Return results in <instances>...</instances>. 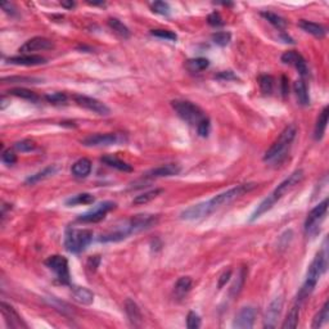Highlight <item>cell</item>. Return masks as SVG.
I'll use <instances>...</instances> for the list:
<instances>
[{
    "label": "cell",
    "instance_id": "cell-11",
    "mask_svg": "<svg viewBox=\"0 0 329 329\" xmlns=\"http://www.w3.org/2000/svg\"><path fill=\"white\" fill-rule=\"evenodd\" d=\"M121 142V136L116 132H105V134H93L86 136L81 140L82 146L85 147H108L112 144H117Z\"/></svg>",
    "mask_w": 329,
    "mask_h": 329
},
{
    "label": "cell",
    "instance_id": "cell-45",
    "mask_svg": "<svg viewBox=\"0 0 329 329\" xmlns=\"http://www.w3.org/2000/svg\"><path fill=\"white\" fill-rule=\"evenodd\" d=\"M151 34H152L153 36H156V38L165 39V40L170 41H175L177 39V34L170 30H152L151 31Z\"/></svg>",
    "mask_w": 329,
    "mask_h": 329
},
{
    "label": "cell",
    "instance_id": "cell-1",
    "mask_svg": "<svg viewBox=\"0 0 329 329\" xmlns=\"http://www.w3.org/2000/svg\"><path fill=\"white\" fill-rule=\"evenodd\" d=\"M327 266H328V251H327V241H326L324 242V245H323V248L316 253L315 258L312 260L311 265L309 266L305 283L302 284L301 289L299 291V295H297V301L299 302L305 301V300L311 295V292L314 291V288H315L316 283H318V280L320 279V277L326 273Z\"/></svg>",
    "mask_w": 329,
    "mask_h": 329
},
{
    "label": "cell",
    "instance_id": "cell-13",
    "mask_svg": "<svg viewBox=\"0 0 329 329\" xmlns=\"http://www.w3.org/2000/svg\"><path fill=\"white\" fill-rule=\"evenodd\" d=\"M283 300L282 296L275 297L270 304H269L266 312H265V319H264V327L265 328H275L278 324V320L280 318L283 309Z\"/></svg>",
    "mask_w": 329,
    "mask_h": 329
},
{
    "label": "cell",
    "instance_id": "cell-39",
    "mask_svg": "<svg viewBox=\"0 0 329 329\" xmlns=\"http://www.w3.org/2000/svg\"><path fill=\"white\" fill-rule=\"evenodd\" d=\"M40 81L41 78L30 77V76H9V77L1 78L3 84H38Z\"/></svg>",
    "mask_w": 329,
    "mask_h": 329
},
{
    "label": "cell",
    "instance_id": "cell-50",
    "mask_svg": "<svg viewBox=\"0 0 329 329\" xmlns=\"http://www.w3.org/2000/svg\"><path fill=\"white\" fill-rule=\"evenodd\" d=\"M1 160H3L4 163H7V165H14V163L17 162V156H16V153L13 151L7 150L4 151L3 154H1Z\"/></svg>",
    "mask_w": 329,
    "mask_h": 329
},
{
    "label": "cell",
    "instance_id": "cell-33",
    "mask_svg": "<svg viewBox=\"0 0 329 329\" xmlns=\"http://www.w3.org/2000/svg\"><path fill=\"white\" fill-rule=\"evenodd\" d=\"M108 26L111 27V30H112L115 34L119 35L120 38L123 39L130 38V30L127 28V26H125V25H124L120 20H117V18H109Z\"/></svg>",
    "mask_w": 329,
    "mask_h": 329
},
{
    "label": "cell",
    "instance_id": "cell-17",
    "mask_svg": "<svg viewBox=\"0 0 329 329\" xmlns=\"http://www.w3.org/2000/svg\"><path fill=\"white\" fill-rule=\"evenodd\" d=\"M280 59H282V62L284 65H291L293 66V67H296V70L300 72V75H301L302 77L309 74V68H307V63H306L305 58L302 57L299 51H285Z\"/></svg>",
    "mask_w": 329,
    "mask_h": 329
},
{
    "label": "cell",
    "instance_id": "cell-43",
    "mask_svg": "<svg viewBox=\"0 0 329 329\" xmlns=\"http://www.w3.org/2000/svg\"><path fill=\"white\" fill-rule=\"evenodd\" d=\"M14 150H17L18 152H22V153L31 152V151L36 150V143L31 139H24L14 144Z\"/></svg>",
    "mask_w": 329,
    "mask_h": 329
},
{
    "label": "cell",
    "instance_id": "cell-10",
    "mask_svg": "<svg viewBox=\"0 0 329 329\" xmlns=\"http://www.w3.org/2000/svg\"><path fill=\"white\" fill-rule=\"evenodd\" d=\"M158 217L154 216V215H135L132 216L131 219L126 220V227H127V230H129L130 235L136 234L139 231L146 230V229H150L151 227L156 224Z\"/></svg>",
    "mask_w": 329,
    "mask_h": 329
},
{
    "label": "cell",
    "instance_id": "cell-16",
    "mask_svg": "<svg viewBox=\"0 0 329 329\" xmlns=\"http://www.w3.org/2000/svg\"><path fill=\"white\" fill-rule=\"evenodd\" d=\"M54 48L53 41L49 40L43 36H36L30 40H27L22 47L20 48V51L22 54H31L32 51H51Z\"/></svg>",
    "mask_w": 329,
    "mask_h": 329
},
{
    "label": "cell",
    "instance_id": "cell-21",
    "mask_svg": "<svg viewBox=\"0 0 329 329\" xmlns=\"http://www.w3.org/2000/svg\"><path fill=\"white\" fill-rule=\"evenodd\" d=\"M125 312L130 323L134 327H140L143 323V315L140 311L139 306L136 305V302L132 301L131 299H127L125 301Z\"/></svg>",
    "mask_w": 329,
    "mask_h": 329
},
{
    "label": "cell",
    "instance_id": "cell-14",
    "mask_svg": "<svg viewBox=\"0 0 329 329\" xmlns=\"http://www.w3.org/2000/svg\"><path fill=\"white\" fill-rule=\"evenodd\" d=\"M254 320H256V309L253 306H245L235 315L233 327L237 329H251Z\"/></svg>",
    "mask_w": 329,
    "mask_h": 329
},
{
    "label": "cell",
    "instance_id": "cell-35",
    "mask_svg": "<svg viewBox=\"0 0 329 329\" xmlns=\"http://www.w3.org/2000/svg\"><path fill=\"white\" fill-rule=\"evenodd\" d=\"M192 284H193V282H192L190 277H181V278H179L177 284H175V295L179 299L184 297L192 289Z\"/></svg>",
    "mask_w": 329,
    "mask_h": 329
},
{
    "label": "cell",
    "instance_id": "cell-12",
    "mask_svg": "<svg viewBox=\"0 0 329 329\" xmlns=\"http://www.w3.org/2000/svg\"><path fill=\"white\" fill-rule=\"evenodd\" d=\"M327 211H328V200H324L310 211L305 221V229L307 233H312L314 230L316 231L318 225L324 219Z\"/></svg>",
    "mask_w": 329,
    "mask_h": 329
},
{
    "label": "cell",
    "instance_id": "cell-22",
    "mask_svg": "<svg viewBox=\"0 0 329 329\" xmlns=\"http://www.w3.org/2000/svg\"><path fill=\"white\" fill-rule=\"evenodd\" d=\"M72 175L77 179H85L92 173V161L89 158H80L72 165Z\"/></svg>",
    "mask_w": 329,
    "mask_h": 329
},
{
    "label": "cell",
    "instance_id": "cell-7",
    "mask_svg": "<svg viewBox=\"0 0 329 329\" xmlns=\"http://www.w3.org/2000/svg\"><path fill=\"white\" fill-rule=\"evenodd\" d=\"M304 177H305V173H304V170H296L293 173L289 175L287 179H284L282 183L279 184L278 187L275 188V190L272 193V196L274 197V200L278 202L280 198H283L285 194L291 192L292 189H295L300 183H301L302 180H304Z\"/></svg>",
    "mask_w": 329,
    "mask_h": 329
},
{
    "label": "cell",
    "instance_id": "cell-18",
    "mask_svg": "<svg viewBox=\"0 0 329 329\" xmlns=\"http://www.w3.org/2000/svg\"><path fill=\"white\" fill-rule=\"evenodd\" d=\"M210 214H212L208 207V203L206 202H201V203L193 204V206L188 207L185 210L180 214V219L181 220H187V221H193L198 220V219H202L204 216H208Z\"/></svg>",
    "mask_w": 329,
    "mask_h": 329
},
{
    "label": "cell",
    "instance_id": "cell-38",
    "mask_svg": "<svg viewBox=\"0 0 329 329\" xmlns=\"http://www.w3.org/2000/svg\"><path fill=\"white\" fill-rule=\"evenodd\" d=\"M261 16L265 18V20L269 21L273 26L279 28V30H283V28H285V26H287V21H285L283 17H280L279 14L264 10V12H261Z\"/></svg>",
    "mask_w": 329,
    "mask_h": 329
},
{
    "label": "cell",
    "instance_id": "cell-28",
    "mask_svg": "<svg viewBox=\"0 0 329 329\" xmlns=\"http://www.w3.org/2000/svg\"><path fill=\"white\" fill-rule=\"evenodd\" d=\"M58 171V167L55 165H51V166L45 167L44 170H41L39 173L34 174V175H31L27 180H26V184H36L40 183L43 180L48 179V177H53L55 173Z\"/></svg>",
    "mask_w": 329,
    "mask_h": 329
},
{
    "label": "cell",
    "instance_id": "cell-53",
    "mask_svg": "<svg viewBox=\"0 0 329 329\" xmlns=\"http://www.w3.org/2000/svg\"><path fill=\"white\" fill-rule=\"evenodd\" d=\"M1 8H3V9L5 10V12H7V13H10V14H14V13H16V10H14L13 4H10V3H3V4H1Z\"/></svg>",
    "mask_w": 329,
    "mask_h": 329
},
{
    "label": "cell",
    "instance_id": "cell-55",
    "mask_svg": "<svg viewBox=\"0 0 329 329\" xmlns=\"http://www.w3.org/2000/svg\"><path fill=\"white\" fill-rule=\"evenodd\" d=\"M61 5L65 8H74L75 7V3L74 1H61Z\"/></svg>",
    "mask_w": 329,
    "mask_h": 329
},
{
    "label": "cell",
    "instance_id": "cell-20",
    "mask_svg": "<svg viewBox=\"0 0 329 329\" xmlns=\"http://www.w3.org/2000/svg\"><path fill=\"white\" fill-rule=\"evenodd\" d=\"M180 173V166L177 163H167V165H162L156 169H152L151 171L146 174V177H175Z\"/></svg>",
    "mask_w": 329,
    "mask_h": 329
},
{
    "label": "cell",
    "instance_id": "cell-4",
    "mask_svg": "<svg viewBox=\"0 0 329 329\" xmlns=\"http://www.w3.org/2000/svg\"><path fill=\"white\" fill-rule=\"evenodd\" d=\"M296 134H297V129H296L295 125L287 126L280 132V135L277 138V140L270 146V148L265 152L264 161H274L278 157L282 156L283 153L287 151V148L291 146V143L295 140Z\"/></svg>",
    "mask_w": 329,
    "mask_h": 329
},
{
    "label": "cell",
    "instance_id": "cell-37",
    "mask_svg": "<svg viewBox=\"0 0 329 329\" xmlns=\"http://www.w3.org/2000/svg\"><path fill=\"white\" fill-rule=\"evenodd\" d=\"M328 319H329V302L327 301L326 304H324V306L322 307V310L316 314L314 320H312L311 328L314 329L320 328V327H323L327 322H328Z\"/></svg>",
    "mask_w": 329,
    "mask_h": 329
},
{
    "label": "cell",
    "instance_id": "cell-27",
    "mask_svg": "<svg viewBox=\"0 0 329 329\" xmlns=\"http://www.w3.org/2000/svg\"><path fill=\"white\" fill-rule=\"evenodd\" d=\"M101 161H102L103 163H105V165H108L109 167L117 169L120 170V171H124V173H131L132 171L131 165H129V163L125 162V161L120 160V158H117L116 156H104L101 158Z\"/></svg>",
    "mask_w": 329,
    "mask_h": 329
},
{
    "label": "cell",
    "instance_id": "cell-19",
    "mask_svg": "<svg viewBox=\"0 0 329 329\" xmlns=\"http://www.w3.org/2000/svg\"><path fill=\"white\" fill-rule=\"evenodd\" d=\"M10 65H16V66H39V65H45L47 63V59L41 55H35V54H21L17 57H10L8 59Z\"/></svg>",
    "mask_w": 329,
    "mask_h": 329
},
{
    "label": "cell",
    "instance_id": "cell-31",
    "mask_svg": "<svg viewBox=\"0 0 329 329\" xmlns=\"http://www.w3.org/2000/svg\"><path fill=\"white\" fill-rule=\"evenodd\" d=\"M247 274H248V269L246 268V266H242V268L239 269V273H238V277H237V279H235L234 284L231 285V288H230L231 297H235V296H238L239 293H241L242 288L245 287L246 279H247Z\"/></svg>",
    "mask_w": 329,
    "mask_h": 329
},
{
    "label": "cell",
    "instance_id": "cell-54",
    "mask_svg": "<svg viewBox=\"0 0 329 329\" xmlns=\"http://www.w3.org/2000/svg\"><path fill=\"white\" fill-rule=\"evenodd\" d=\"M282 92L283 94H287L288 93V84H287V77L283 76L282 77Z\"/></svg>",
    "mask_w": 329,
    "mask_h": 329
},
{
    "label": "cell",
    "instance_id": "cell-25",
    "mask_svg": "<svg viewBox=\"0 0 329 329\" xmlns=\"http://www.w3.org/2000/svg\"><path fill=\"white\" fill-rule=\"evenodd\" d=\"M293 90H295L296 98H297V102L302 107H307L310 105V95L309 90H307V86H306L305 81L304 80H297L293 84Z\"/></svg>",
    "mask_w": 329,
    "mask_h": 329
},
{
    "label": "cell",
    "instance_id": "cell-32",
    "mask_svg": "<svg viewBox=\"0 0 329 329\" xmlns=\"http://www.w3.org/2000/svg\"><path fill=\"white\" fill-rule=\"evenodd\" d=\"M299 320H300V306H293L291 310H289L288 315L284 319L282 324L283 329H295L299 326Z\"/></svg>",
    "mask_w": 329,
    "mask_h": 329
},
{
    "label": "cell",
    "instance_id": "cell-26",
    "mask_svg": "<svg viewBox=\"0 0 329 329\" xmlns=\"http://www.w3.org/2000/svg\"><path fill=\"white\" fill-rule=\"evenodd\" d=\"M163 192H165V190L161 189V188H156V189L144 192V193L136 196V197L132 200V204H135V206H142V204L150 203L151 201L156 200L157 197H160Z\"/></svg>",
    "mask_w": 329,
    "mask_h": 329
},
{
    "label": "cell",
    "instance_id": "cell-47",
    "mask_svg": "<svg viewBox=\"0 0 329 329\" xmlns=\"http://www.w3.org/2000/svg\"><path fill=\"white\" fill-rule=\"evenodd\" d=\"M210 130H211L210 119H208V117H204V119L197 125V132L200 134V136L206 138V136H208V134H210Z\"/></svg>",
    "mask_w": 329,
    "mask_h": 329
},
{
    "label": "cell",
    "instance_id": "cell-41",
    "mask_svg": "<svg viewBox=\"0 0 329 329\" xmlns=\"http://www.w3.org/2000/svg\"><path fill=\"white\" fill-rule=\"evenodd\" d=\"M274 77L270 75H261L258 77V85H260V90L264 94H272L274 90Z\"/></svg>",
    "mask_w": 329,
    "mask_h": 329
},
{
    "label": "cell",
    "instance_id": "cell-24",
    "mask_svg": "<svg viewBox=\"0 0 329 329\" xmlns=\"http://www.w3.org/2000/svg\"><path fill=\"white\" fill-rule=\"evenodd\" d=\"M299 26L302 28V30L307 32V34L312 35V36H315V38H324L327 34L326 27L322 26L319 24H315V22H311V21L307 20H301L299 22Z\"/></svg>",
    "mask_w": 329,
    "mask_h": 329
},
{
    "label": "cell",
    "instance_id": "cell-52",
    "mask_svg": "<svg viewBox=\"0 0 329 329\" xmlns=\"http://www.w3.org/2000/svg\"><path fill=\"white\" fill-rule=\"evenodd\" d=\"M231 277V270H227L223 274L220 275V278H219V288H223L228 282H229V279Z\"/></svg>",
    "mask_w": 329,
    "mask_h": 329
},
{
    "label": "cell",
    "instance_id": "cell-46",
    "mask_svg": "<svg viewBox=\"0 0 329 329\" xmlns=\"http://www.w3.org/2000/svg\"><path fill=\"white\" fill-rule=\"evenodd\" d=\"M187 327L189 329H197L201 327V318L197 312L189 311L187 316Z\"/></svg>",
    "mask_w": 329,
    "mask_h": 329
},
{
    "label": "cell",
    "instance_id": "cell-15",
    "mask_svg": "<svg viewBox=\"0 0 329 329\" xmlns=\"http://www.w3.org/2000/svg\"><path fill=\"white\" fill-rule=\"evenodd\" d=\"M0 311L3 314V318L7 323V326L12 329H22V328H27V324L24 322V319L21 318V315L18 314L16 310L12 307L10 305L5 304V302H1L0 304Z\"/></svg>",
    "mask_w": 329,
    "mask_h": 329
},
{
    "label": "cell",
    "instance_id": "cell-40",
    "mask_svg": "<svg viewBox=\"0 0 329 329\" xmlns=\"http://www.w3.org/2000/svg\"><path fill=\"white\" fill-rule=\"evenodd\" d=\"M94 201L95 198L93 194L80 193L66 201V204H67V206H75V204H90L93 203Z\"/></svg>",
    "mask_w": 329,
    "mask_h": 329
},
{
    "label": "cell",
    "instance_id": "cell-8",
    "mask_svg": "<svg viewBox=\"0 0 329 329\" xmlns=\"http://www.w3.org/2000/svg\"><path fill=\"white\" fill-rule=\"evenodd\" d=\"M74 101L77 105L82 107V108L92 111V112L97 113L99 116H108L111 113V109L107 104L98 101V99L92 98V97H86L82 94H75L74 95Z\"/></svg>",
    "mask_w": 329,
    "mask_h": 329
},
{
    "label": "cell",
    "instance_id": "cell-30",
    "mask_svg": "<svg viewBox=\"0 0 329 329\" xmlns=\"http://www.w3.org/2000/svg\"><path fill=\"white\" fill-rule=\"evenodd\" d=\"M275 203H277V201L274 200V197H273L272 194H270V196H268V197L262 201L261 203L258 204L257 208L254 210V212L252 214V216H251V221H254L256 219H258V217H261L264 214H266L269 210H272L273 206H274Z\"/></svg>",
    "mask_w": 329,
    "mask_h": 329
},
{
    "label": "cell",
    "instance_id": "cell-23",
    "mask_svg": "<svg viewBox=\"0 0 329 329\" xmlns=\"http://www.w3.org/2000/svg\"><path fill=\"white\" fill-rule=\"evenodd\" d=\"M71 296L72 299L81 305H92L94 301V293L85 287H72Z\"/></svg>",
    "mask_w": 329,
    "mask_h": 329
},
{
    "label": "cell",
    "instance_id": "cell-49",
    "mask_svg": "<svg viewBox=\"0 0 329 329\" xmlns=\"http://www.w3.org/2000/svg\"><path fill=\"white\" fill-rule=\"evenodd\" d=\"M207 22H208V25H211V26H214V27H219V26H223V25H224V21H223V18H221L219 12H212L211 14H208Z\"/></svg>",
    "mask_w": 329,
    "mask_h": 329
},
{
    "label": "cell",
    "instance_id": "cell-29",
    "mask_svg": "<svg viewBox=\"0 0 329 329\" xmlns=\"http://www.w3.org/2000/svg\"><path fill=\"white\" fill-rule=\"evenodd\" d=\"M328 116H329V108L328 107H326V108L322 111V113L319 115V117H318V121H316L315 131H314L316 140H320L323 136H324V132H326L327 129V124H328Z\"/></svg>",
    "mask_w": 329,
    "mask_h": 329
},
{
    "label": "cell",
    "instance_id": "cell-6",
    "mask_svg": "<svg viewBox=\"0 0 329 329\" xmlns=\"http://www.w3.org/2000/svg\"><path fill=\"white\" fill-rule=\"evenodd\" d=\"M47 268H49L51 272L57 275V279L62 284L70 283V270H68L67 258L61 254H53L45 260Z\"/></svg>",
    "mask_w": 329,
    "mask_h": 329
},
{
    "label": "cell",
    "instance_id": "cell-48",
    "mask_svg": "<svg viewBox=\"0 0 329 329\" xmlns=\"http://www.w3.org/2000/svg\"><path fill=\"white\" fill-rule=\"evenodd\" d=\"M45 99H47L49 103H53V104H62V103L67 102V97L63 93H53V94H48L45 95Z\"/></svg>",
    "mask_w": 329,
    "mask_h": 329
},
{
    "label": "cell",
    "instance_id": "cell-44",
    "mask_svg": "<svg viewBox=\"0 0 329 329\" xmlns=\"http://www.w3.org/2000/svg\"><path fill=\"white\" fill-rule=\"evenodd\" d=\"M152 9L154 13L161 14V16H169L170 12H171L169 3H166V1H154L152 4Z\"/></svg>",
    "mask_w": 329,
    "mask_h": 329
},
{
    "label": "cell",
    "instance_id": "cell-9",
    "mask_svg": "<svg viewBox=\"0 0 329 329\" xmlns=\"http://www.w3.org/2000/svg\"><path fill=\"white\" fill-rule=\"evenodd\" d=\"M116 207L115 202L107 201L103 203H99L98 206H95L93 210L85 212V214L80 215L77 217L78 223H98V221L103 220L105 215L108 214L109 211H112Z\"/></svg>",
    "mask_w": 329,
    "mask_h": 329
},
{
    "label": "cell",
    "instance_id": "cell-42",
    "mask_svg": "<svg viewBox=\"0 0 329 329\" xmlns=\"http://www.w3.org/2000/svg\"><path fill=\"white\" fill-rule=\"evenodd\" d=\"M231 40V35L230 32H228V31H217L212 35V41H214L215 44L219 45V47H225L230 43Z\"/></svg>",
    "mask_w": 329,
    "mask_h": 329
},
{
    "label": "cell",
    "instance_id": "cell-51",
    "mask_svg": "<svg viewBox=\"0 0 329 329\" xmlns=\"http://www.w3.org/2000/svg\"><path fill=\"white\" fill-rule=\"evenodd\" d=\"M215 77L217 78V80H224V81H230V80H238L237 76L233 74L231 71H221L220 74H217Z\"/></svg>",
    "mask_w": 329,
    "mask_h": 329
},
{
    "label": "cell",
    "instance_id": "cell-5",
    "mask_svg": "<svg viewBox=\"0 0 329 329\" xmlns=\"http://www.w3.org/2000/svg\"><path fill=\"white\" fill-rule=\"evenodd\" d=\"M171 105L180 119L189 125L197 126L206 117L203 111L189 101H173Z\"/></svg>",
    "mask_w": 329,
    "mask_h": 329
},
{
    "label": "cell",
    "instance_id": "cell-34",
    "mask_svg": "<svg viewBox=\"0 0 329 329\" xmlns=\"http://www.w3.org/2000/svg\"><path fill=\"white\" fill-rule=\"evenodd\" d=\"M210 66V61L207 58H193V59H189L185 63V67L189 72H201L204 71L206 68H208Z\"/></svg>",
    "mask_w": 329,
    "mask_h": 329
},
{
    "label": "cell",
    "instance_id": "cell-2",
    "mask_svg": "<svg viewBox=\"0 0 329 329\" xmlns=\"http://www.w3.org/2000/svg\"><path fill=\"white\" fill-rule=\"evenodd\" d=\"M257 187V184L254 183H246V184H239L237 187L230 188L229 190L224 192V193H220L215 196L214 198H211V200L207 201V203H208V207H210L211 212H214L216 211L217 208H220L223 206H227L230 202H233L237 198L242 197L243 194L250 193L251 190H253L254 188Z\"/></svg>",
    "mask_w": 329,
    "mask_h": 329
},
{
    "label": "cell",
    "instance_id": "cell-3",
    "mask_svg": "<svg viewBox=\"0 0 329 329\" xmlns=\"http://www.w3.org/2000/svg\"><path fill=\"white\" fill-rule=\"evenodd\" d=\"M93 241V231L89 229L68 228L65 235V247L71 253H80Z\"/></svg>",
    "mask_w": 329,
    "mask_h": 329
},
{
    "label": "cell",
    "instance_id": "cell-36",
    "mask_svg": "<svg viewBox=\"0 0 329 329\" xmlns=\"http://www.w3.org/2000/svg\"><path fill=\"white\" fill-rule=\"evenodd\" d=\"M8 93H9V94H12V95H14V97H18V98L30 101V102H38L39 99H40V97H39L36 93L32 92V90H28V89H26V88L10 89Z\"/></svg>",
    "mask_w": 329,
    "mask_h": 329
}]
</instances>
